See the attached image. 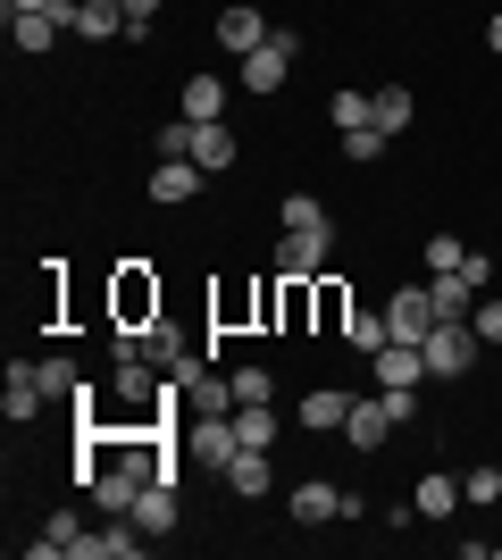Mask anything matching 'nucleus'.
<instances>
[{
  "instance_id": "obj_12",
  "label": "nucleus",
  "mask_w": 502,
  "mask_h": 560,
  "mask_svg": "<svg viewBox=\"0 0 502 560\" xmlns=\"http://www.w3.org/2000/svg\"><path fill=\"white\" fill-rule=\"evenodd\" d=\"M176 394H185V410H235V376H218L210 360H192V369L176 376Z\"/></svg>"
},
{
  "instance_id": "obj_2",
  "label": "nucleus",
  "mask_w": 502,
  "mask_h": 560,
  "mask_svg": "<svg viewBox=\"0 0 502 560\" xmlns=\"http://www.w3.org/2000/svg\"><path fill=\"white\" fill-rule=\"evenodd\" d=\"M419 351H428V376H444V385H453V376L478 369V351H486V343H478V327H469V318H435Z\"/></svg>"
},
{
  "instance_id": "obj_9",
  "label": "nucleus",
  "mask_w": 502,
  "mask_h": 560,
  "mask_svg": "<svg viewBox=\"0 0 502 560\" xmlns=\"http://www.w3.org/2000/svg\"><path fill=\"white\" fill-rule=\"evenodd\" d=\"M268 34H277V25H268L260 9H252V0H235V9H218V50H235V59H252V50H260Z\"/></svg>"
},
{
  "instance_id": "obj_22",
  "label": "nucleus",
  "mask_w": 502,
  "mask_h": 560,
  "mask_svg": "<svg viewBox=\"0 0 502 560\" xmlns=\"http://www.w3.org/2000/svg\"><path fill=\"white\" fill-rule=\"evenodd\" d=\"M192 167H210V176L235 167V135H226V117H218V126H192Z\"/></svg>"
},
{
  "instance_id": "obj_17",
  "label": "nucleus",
  "mask_w": 502,
  "mask_h": 560,
  "mask_svg": "<svg viewBox=\"0 0 502 560\" xmlns=\"http://www.w3.org/2000/svg\"><path fill=\"white\" fill-rule=\"evenodd\" d=\"M226 486H235V493H243V502H260V493H268V486H277V460H268V452H260V444H243V452H235V460H226Z\"/></svg>"
},
{
  "instance_id": "obj_26",
  "label": "nucleus",
  "mask_w": 502,
  "mask_h": 560,
  "mask_svg": "<svg viewBox=\"0 0 502 560\" xmlns=\"http://www.w3.org/2000/svg\"><path fill=\"white\" fill-rule=\"evenodd\" d=\"M311 302H318V327L343 335V318H352V293H343L335 277H311Z\"/></svg>"
},
{
  "instance_id": "obj_3",
  "label": "nucleus",
  "mask_w": 502,
  "mask_h": 560,
  "mask_svg": "<svg viewBox=\"0 0 502 560\" xmlns=\"http://www.w3.org/2000/svg\"><path fill=\"white\" fill-rule=\"evenodd\" d=\"M335 259V226H285V243H277V277H327Z\"/></svg>"
},
{
  "instance_id": "obj_39",
  "label": "nucleus",
  "mask_w": 502,
  "mask_h": 560,
  "mask_svg": "<svg viewBox=\"0 0 502 560\" xmlns=\"http://www.w3.org/2000/svg\"><path fill=\"white\" fill-rule=\"evenodd\" d=\"M9 9H59V0H9Z\"/></svg>"
},
{
  "instance_id": "obj_27",
  "label": "nucleus",
  "mask_w": 502,
  "mask_h": 560,
  "mask_svg": "<svg viewBox=\"0 0 502 560\" xmlns=\"http://www.w3.org/2000/svg\"><path fill=\"white\" fill-rule=\"evenodd\" d=\"M235 427H243V444H277V401H235Z\"/></svg>"
},
{
  "instance_id": "obj_5",
  "label": "nucleus",
  "mask_w": 502,
  "mask_h": 560,
  "mask_svg": "<svg viewBox=\"0 0 502 560\" xmlns=\"http://www.w3.org/2000/svg\"><path fill=\"white\" fill-rule=\"evenodd\" d=\"M369 376H377V394H410V385H428V351L385 343V351H369Z\"/></svg>"
},
{
  "instance_id": "obj_18",
  "label": "nucleus",
  "mask_w": 502,
  "mask_h": 560,
  "mask_svg": "<svg viewBox=\"0 0 502 560\" xmlns=\"http://www.w3.org/2000/svg\"><path fill=\"white\" fill-rule=\"evenodd\" d=\"M201 176H210V167H192V160H151V201H192Z\"/></svg>"
},
{
  "instance_id": "obj_31",
  "label": "nucleus",
  "mask_w": 502,
  "mask_h": 560,
  "mask_svg": "<svg viewBox=\"0 0 502 560\" xmlns=\"http://www.w3.org/2000/svg\"><path fill=\"white\" fill-rule=\"evenodd\" d=\"M460 259H469V243H460V234H428V277H453Z\"/></svg>"
},
{
  "instance_id": "obj_4",
  "label": "nucleus",
  "mask_w": 502,
  "mask_h": 560,
  "mask_svg": "<svg viewBox=\"0 0 502 560\" xmlns=\"http://www.w3.org/2000/svg\"><path fill=\"white\" fill-rule=\"evenodd\" d=\"M293 59H302V43H293V25H285V34H268V43L252 50V59H243V93H277V84L293 75Z\"/></svg>"
},
{
  "instance_id": "obj_34",
  "label": "nucleus",
  "mask_w": 502,
  "mask_h": 560,
  "mask_svg": "<svg viewBox=\"0 0 502 560\" xmlns=\"http://www.w3.org/2000/svg\"><path fill=\"white\" fill-rule=\"evenodd\" d=\"M460 493H469V502H502V468H469Z\"/></svg>"
},
{
  "instance_id": "obj_10",
  "label": "nucleus",
  "mask_w": 502,
  "mask_h": 560,
  "mask_svg": "<svg viewBox=\"0 0 502 560\" xmlns=\"http://www.w3.org/2000/svg\"><path fill=\"white\" fill-rule=\"evenodd\" d=\"M343 511H352V493L327 486V477H302V486H293V527H327V518H343Z\"/></svg>"
},
{
  "instance_id": "obj_32",
  "label": "nucleus",
  "mask_w": 502,
  "mask_h": 560,
  "mask_svg": "<svg viewBox=\"0 0 502 560\" xmlns=\"http://www.w3.org/2000/svg\"><path fill=\"white\" fill-rule=\"evenodd\" d=\"M285 226H335L318 192H285Z\"/></svg>"
},
{
  "instance_id": "obj_30",
  "label": "nucleus",
  "mask_w": 502,
  "mask_h": 560,
  "mask_svg": "<svg viewBox=\"0 0 502 560\" xmlns=\"http://www.w3.org/2000/svg\"><path fill=\"white\" fill-rule=\"evenodd\" d=\"M151 160H192V117H176V126L151 135Z\"/></svg>"
},
{
  "instance_id": "obj_6",
  "label": "nucleus",
  "mask_w": 502,
  "mask_h": 560,
  "mask_svg": "<svg viewBox=\"0 0 502 560\" xmlns=\"http://www.w3.org/2000/svg\"><path fill=\"white\" fill-rule=\"evenodd\" d=\"M428 327H435V302H428V284H402V293L385 302V335H394V343H428Z\"/></svg>"
},
{
  "instance_id": "obj_16",
  "label": "nucleus",
  "mask_w": 502,
  "mask_h": 560,
  "mask_svg": "<svg viewBox=\"0 0 502 560\" xmlns=\"http://www.w3.org/2000/svg\"><path fill=\"white\" fill-rule=\"evenodd\" d=\"M151 318H160V284L143 268H126L118 277V327H151Z\"/></svg>"
},
{
  "instance_id": "obj_29",
  "label": "nucleus",
  "mask_w": 502,
  "mask_h": 560,
  "mask_svg": "<svg viewBox=\"0 0 502 560\" xmlns=\"http://www.w3.org/2000/svg\"><path fill=\"white\" fill-rule=\"evenodd\" d=\"M410 117H419V101H410L402 84H385V93H377V117H369V126H377V135H402Z\"/></svg>"
},
{
  "instance_id": "obj_28",
  "label": "nucleus",
  "mask_w": 502,
  "mask_h": 560,
  "mask_svg": "<svg viewBox=\"0 0 502 560\" xmlns=\"http://www.w3.org/2000/svg\"><path fill=\"white\" fill-rule=\"evenodd\" d=\"M327 117H335V135H352V126H369V117H377V93H352V84H343V93L327 101Z\"/></svg>"
},
{
  "instance_id": "obj_38",
  "label": "nucleus",
  "mask_w": 502,
  "mask_h": 560,
  "mask_svg": "<svg viewBox=\"0 0 502 560\" xmlns=\"http://www.w3.org/2000/svg\"><path fill=\"white\" fill-rule=\"evenodd\" d=\"M486 43H494V50H502V9H494V18H486Z\"/></svg>"
},
{
  "instance_id": "obj_23",
  "label": "nucleus",
  "mask_w": 502,
  "mask_h": 560,
  "mask_svg": "<svg viewBox=\"0 0 502 560\" xmlns=\"http://www.w3.org/2000/svg\"><path fill=\"white\" fill-rule=\"evenodd\" d=\"M428 302H435V318H469V310H478V284L453 268V277H428Z\"/></svg>"
},
{
  "instance_id": "obj_14",
  "label": "nucleus",
  "mask_w": 502,
  "mask_h": 560,
  "mask_svg": "<svg viewBox=\"0 0 502 560\" xmlns=\"http://www.w3.org/2000/svg\"><path fill=\"white\" fill-rule=\"evenodd\" d=\"M59 34H68V25H59V9H9V43H17L25 59H43Z\"/></svg>"
},
{
  "instance_id": "obj_35",
  "label": "nucleus",
  "mask_w": 502,
  "mask_h": 560,
  "mask_svg": "<svg viewBox=\"0 0 502 560\" xmlns=\"http://www.w3.org/2000/svg\"><path fill=\"white\" fill-rule=\"evenodd\" d=\"M377 151H385L377 126H352V135H343V160H377Z\"/></svg>"
},
{
  "instance_id": "obj_13",
  "label": "nucleus",
  "mask_w": 502,
  "mask_h": 560,
  "mask_svg": "<svg viewBox=\"0 0 502 560\" xmlns=\"http://www.w3.org/2000/svg\"><path fill=\"white\" fill-rule=\"evenodd\" d=\"M343 435H352V452H377L385 435H394V410H385V394H352V419H343Z\"/></svg>"
},
{
  "instance_id": "obj_8",
  "label": "nucleus",
  "mask_w": 502,
  "mask_h": 560,
  "mask_svg": "<svg viewBox=\"0 0 502 560\" xmlns=\"http://www.w3.org/2000/svg\"><path fill=\"white\" fill-rule=\"evenodd\" d=\"M59 25L84 43H109V34H126V9L118 0H59Z\"/></svg>"
},
{
  "instance_id": "obj_33",
  "label": "nucleus",
  "mask_w": 502,
  "mask_h": 560,
  "mask_svg": "<svg viewBox=\"0 0 502 560\" xmlns=\"http://www.w3.org/2000/svg\"><path fill=\"white\" fill-rule=\"evenodd\" d=\"M235 401H277V376L268 369H235Z\"/></svg>"
},
{
  "instance_id": "obj_21",
  "label": "nucleus",
  "mask_w": 502,
  "mask_h": 560,
  "mask_svg": "<svg viewBox=\"0 0 502 560\" xmlns=\"http://www.w3.org/2000/svg\"><path fill=\"white\" fill-rule=\"evenodd\" d=\"M460 502H469V493H460V477H444V468H428V477H419V502H410V511H419V518H453Z\"/></svg>"
},
{
  "instance_id": "obj_15",
  "label": "nucleus",
  "mask_w": 502,
  "mask_h": 560,
  "mask_svg": "<svg viewBox=\"0 0 502 560\" xmlns=\"http://www.w3.org/2000/svg\"><path fill=\"white\" fill-rule=\"evenodd\" d=\"M176 109L192 117V126H218V117H226V75H185V93H176Z\"/></svg>"
},
{
  "instance_id": "obj_19",
  "label": "nucleus",
  "mask_w": 502,
  "mask_h": 560,
  "mask_svg": "<svg viewBox=\"0 0 502 560\" xmlns=\"http://www.w3.org/2000/svg\"><path fill=\"white\" fill-rule=\"evenodd\" d=\"M343 419H352V394H343V385H318V394L302 401V427H311V435H343Z\"/></svg>"
},
{
  "instance_id": "obj_7",
  "label": "nucleus",
  "mask_w": 502,
  "mask_h": 560,
  "mask_svg": "<svg viewBox=\"0 0 502 560\" xmlns=\"http://www.w3.org/2000/svg\"><path fill=\"white\" fill-rule=\"evenodd\" d=\"M0 410H9V427H25V419H43V410H50V394H43V369H34V360H9Z\"/></svg>"
},
{
  "instance_id": "obj_37",
  "label": "nucleus",
  "mask_w": 502,
  "mask_h": 560,
  "mask_svg": "<svg viewBox=\"0 0 502 560\" xmlns=\"http://www.w3.org/2000/svg\"><path fill=\"white\" fill-rule=\"evenodd\" d=\"M126 9V34H151V18H160V0H118Z\"/></svg>"
},
{
  "instance_id": "obj_36",
  "label": "nucleus",
  "mask_w": 502,
  "mask_h": 560,
  "mask_svg": "<svg viewBox=\"0 0 502 560\" xmlns=\"http://www.w3.org/2000/svg\"><path fill=\"white\" fill-rule=\"evenodd\" d=\"M469 327H478V343H502V302H478V310H469Z\"/></svg>"
},
{
  "instance_id": "obj_25",
  "label": "nucleus",
  "mask_w": 502,
  "mask_h": 560,
  "mask_svg": "<svg viewBox=\"0 0 502 560\" xmlns=\"http://www.w3.org/2000/svg\"><path fill=\"white\" fill-rule=\"evenodd\" d=\"M34 369H43V394L50 401H75V394H84V369H75L68 351H50V360H34Z\"/></svg>"
},
{
  "instance_id": "obj_11",
  "label": "nucleus",
  "mask_w": 502,
  "mask_h": 560,
  "mask_svg": "<svg viewBox=\"0 0 502 560\" xmlns=\"http://www.w3.org/2000/svg\"><path fill=\"white\" fill-rule=\"evenodd\" d=\"M34 560H93V536L75 511H50V527L34 536Z\"/></svg>"
},
{
  "instance_id": "obj_24",
  "label": "nucleus",
  "mask_w": 502,
  "mask_h": 560,
  "mask_svg": "<svg viewBox=\"0 0 502 560\" xmlns=\"http://www.w3.org/2000/svg\"><path fill=\"white\" fill-rule=\"evenodd\" d=\"M343 343H352L360 360H369V351H385V343H394V335H385V310H360V302H352V318H343Z\"/></svg>"
},
{
  "instance_id": "obj_1",
  "label": "nucleus",
  "mask_w": 502,
  "mask_h": 560,
  "mask_svg": "<svg viewBox=\"0 0 502 560\" xmlns=\"http://www.w3.org/2000/svg\"><path fill=\"white\" fill-rule=\"evenodd\" d=\"M243 452V427H235V410H185V460H201V468H226Z\"/></svg>"
},
{
  "instance_id": "obj_20",
  "label": "nucleus",
  "mask_w": 502,
  "mask_h": 560,
  "mask_svg": "<svg viewBox=\"0 0 502 560\" xmlns=\"http://www.w3.org/2000/svg\"><path fill=\"white\" fill-rule=\"evenodd\" d=\"M135 518H143L151 536H167V527H176V518H185V502H176V486H167V477H151V486L135 493Z\"/></svg>"
}]
</instances>
